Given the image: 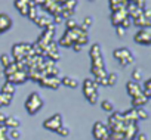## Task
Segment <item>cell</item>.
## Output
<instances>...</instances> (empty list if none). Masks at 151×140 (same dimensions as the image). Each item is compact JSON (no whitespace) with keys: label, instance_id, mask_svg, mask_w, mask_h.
I'll use <instances>...</instances> for the list:
<instances>
[{"label":"cell","instance_id":"cell-27","mask_svg":"<svg viewBox=\"0 0 151 140\" xmlns=\"http://www.w3.org/2000/svg\"><path fill=\"white\" fill-rule=\"evenodd\" d=\"M28 19H31V21H34L37 16H39V8H36V6H31L30 9H28V12H27V15H25Z\"/></svg>","mask_w":151,"mask_h":140},{"label":"cell","instance_id":"cell-30","mask_svg":"<svg viewBox=\"0 0 151 140\" xmlns=\"http://www.w3.org/2000/svg\"><path fill=\"white\" fill-rule=\"evenodd\" d=\"M76 43L80 44V46L88 44V43H89V36H88V34H80V36L77 37V40H76Z\"/></svg>","mask_w":151,"mask_h":140},{"label":"cell","instance_id":"cell-14","mask_svg":"<svg viewBox=\"0 0 151 140\" xmlns=\"http://www.w3.org/2000/svg\"><path fill=\"white\" fill-rule=\"evenodd\" d=\"M12 18L6 14H0V34L12 28Z\"/></svg>","mask_w":151,"mask_h":140},{"label":"cell","instance_id":"cell-10","mask_svg":"<svg viewBox=\"0 0 151 140\" xmlns=\"http://www.w3.org/2000/svg\"><path fill=\"white\" fill-rule=\"evenodd\" d=\"M27 80H28V78H27V72H24V71H17V72H14L12 75H8V77H6V81L11 83V84H14V86H17V84H24Z\"/></svg>","mask_w":151,"mask_h":140},{"label":"cell","instance_id":"cell-47","mask_svg":"<svg viewBox=\"0 0 151 140\" xmlns=\"http://www.w3.org/2000/svg\"><path fill=\"white\" fill-rule=\"evenodd\" d=\"M123 140H126V139H123Z\"/></svg>","mask_w":151,"mask_h":140},{"label":"cell","instance_id":"cell-21","mask_svg":"<svg viewBox=\"0 0 151 140\" xmlns=\"http://www.w3.org/2000/svg\"><path fill=\"white\" fill-rule=\"evenodd\" d=\"M0 92L5 93V95H11V96H14V93H15V86L11 84V83H8V81H5V84L2 86Z\"/></svg>","mask_w":151,"mask_h":140},{"label":"cell","instance_id":"cell-31","mask_svg":"<svg viewBox=\"0 0 151 140\" xmlns=\"http://www.w3.org/2000/svg\"><path fill=\"white\" fill-rule=\"evenodd\" d=\"M0 62H2V65H3V68H5L6 65H9V63L12 62V58H11L8 53H3L2 56H0Z\"/></svg>","mask_w":151,"mask_h":140},{"label":"cell","instance_id":"cell-40","mask_svg":"<svg viewBox=\"0 0 151 140\" xmlns=\"http://www.w3.org/2000/svg\"><path fill=\"white\" fill-rule=\"evenodd\" d=\"M71 47H73V50H74V52H77V53H79V52H82V49H83V46H80V44H77V43H74Z\"/></svg>","mask_w":151,"mask_h":140},{"label":"cell","instance_id":"cell-15","mask_svg":"<svg viewBox=\"0 0 151 140\" xmlns=\"http://www.w3.org/2000/svg\"><path fill=\"white\" fill-rule=\"evenodd\" d=\"M148 97L145 96V95H142V92L138 95V96H135V97H132V108L133 109H136V108H144L147 103H148Z\"/></svg>","mask_w":151,"mask_h":140},{"label":"cell","instance_id":"cell-44","mask_svg":"<svg viewBox=\"0 0 151 140\" xmlns=\"http://www.w3.org/2000/svg\"><path fill=\"white\" fill-rule=\"evenodd\" d=\"M53 2H55V3H58V5H61V6H62V5H64V2H65V0H53Z\"/></svg>","mask_w":151,"mask_h":140},{"label":"cell","instance_id":"cell-20","mask_svg":"<svg viewBox=\"0 0 151 140\" xmlns=\"http://www.w3.org/2000/svg\"><path fill=\"white\" fill-rule=\"evenodd\" d=\"M12 99H14V96H11V95H5V93L0 92V108L9 106V105L12 103Z\"/></svg>","mask_w":151,"mask_h":140},{"label":"cell","instance_id":"cell-38","mask_svg":"<svg viewBox=\"0 0 151 140\" xmlns=\"http://www.w3.org/2000/svg\"><path fill=\"white\" fill-rule=\"evenodd\" d=\"M8 128H6V125L5 124H0V140H3L6 136H8Z\"/></svg>","mask_w":151,"mask_h":140},{"label":"cell","instance_id":"cell-7","mask_svg":"<svg viewBox=\"0 0 151 140\" xmlns=\"http://www.w3.org/2000/svg\"><path fill=\"white\" fill-rule=\"evenodd\" d=\"M59 127H62V115L61 114H53L52 117H49L47 119L43 121V128H46L49 131L56 133V130Z\"/></svg>","mask_w":151,"mask_h":140},{"label":"cell","instance_id":"cell-17","mask_svg":"<svg viewBox=\"0 0 151 140\" xmlns=\"http://www.w3.org/2000/svg\"><path fill=\"white\" fill-rule=\"evenodd\" d=\"M33 22H34L37 27H40V28H43V30H45L49 24H52V19H50L49 16H46V15H39Z\"/></svg>","mask_w":151,"mask_h":140},{"label":"cell","instance_id":"cell-16","mask_svg":"<svg viewBox=\"0 0 151 140\" xmlns=\"http://www.w3.org/2000/svg\"><path fill=\"white\" fill-rule=\"evenodd\" d=\"M61 86H65L68 89H77L79 87V81L77 78H74V77H62L61 78Z\"/></svg>","mask_w":151,"mask_h":140},{"label":"cell","instance_id":"cell-9","mask_svg":"<svg viewBox=\"0 0 151 140\" xmlns=\"http://www.w3.org/2000/svg\"><path fill=\"white\" fill-rule=\"evenodd\" d=\"M39 84L42 87H46V89H50V90H58L59 86H61V80L58 77H45L39 81Z\"/></svg>","mask_w":151,"mask_h":140},{"label":"cell","instance_id":"cell-4","mask_svg":"<svg viewBox=\"0 0 151 140\" xmlns=\"http://www.w3.org/2000/svg\"><path fill=\"white\" fill-rule=\"evenodd\" d=\"M83 95L91 105H95L98 102V84L93 78H86L83 81Z\"/></svg>","mask_w":151,"mask_h":140},{"label":"cell","instance_id":"cell-42","mask_svg":"<svg viewBox=\"0 0 151 140\" xmlns=\"http://www.w3.org/2000/svg\"><path fill=\"white\" fill-rule=\"evenodd\" d=\"M116 28H117V36H119V37H123L124 33H126V30H123L122 27H116Z\"/></svg>","mask_w":151,"mask_h":140},{"label":"cell","instance_id":"cell-26","mask_svg":"<svg viewBox=\"0 0 151 140\" xmlns=\"http://www.w3.org/2000/svg\"><path fill=\"white\" fill-rule=\"evenodd\" d=\"M141 80H142V69L141 68H135L133 72H132V81L141 83Z\"/></svg>","mask_w":151,"mask_h":140},{"label":"cell","instance_id":"cell-35","mask_svg":"<svg viewBox=\"0 0 151 140\" xmlns=\"http://www.w3.org/2000/svg\"><path fill=\"white\" fill-rule=\"evenodd\" d=\"M65 27H67V30H74L76 27H79V24L76 22L73 18H70V19H67V21H65Z\"/></svg>","mask_w":151,"mask_h":140},{"label":"cell","instance_id":"cell-24","mask_svg":"<svg viewBox=\"0 0 151 140\" xmlns=\"http://www.w3.org/2000/svg\"><path fill=\"white\" fill-rule=\"evenodd\" d=\"M101 108H102V111H105V112H114V105H113V102L111 100H102L101 102Z\"/></svg>","mask_w":151,"mask_h":140},{"label":"cell","instance_id":"cell-11","mask_svg":"<svg viewBox=\"0 0 151 140\" xmlns=\"http://www.w3.org/2000/svg\"><path fill=\"white\" fill-rule=\"evenodd\" d=\"M31 6H34V3H33V0H15V8H17V11L21 14V15H27V12H28V9L31 8Z\"/></svg>","mask_w":151,"mask_h":140},{"label":"cell","instance_id":"cell-43","mask_svg":"<svg viewBox=\"0 0 151 140\" xmlns=\"http://www.w3.org/2000/svg\"><path fill=\"white\" fill-rule=\"evenodd\" d=\"M6 114H3V112H0V124H5V121H6Z\"/></svg>","mask_w":151,"mask_h":140},{"label":"cell","instance_id":"cell-19","mask_svg":"<svg viewBox=\"0 0 151 140\" xmlns=\"http://www.w3.org/2000/svg\"><path fill=\"white\" fill-rule=\"evenodd\" d=\"M5 125H6V128L9 130H14V128H18L19 125H21V121L17 118V117H6V121H5Z\"/></svg>","mask_w":151,"mask_h":140},{"label":"cell","instance_id":"cell-18","mask_svg":"<svg viewBox=\"0 0 151 140\" xmlns=\"http://www.w3.org/2000/svg\"><path fill=\"white\" fill-rule=\"evenodd\" d=\"M132 24H133V25H136L138 28H150V27H151V21L145 19L142 15H139L138 18L132 19Z\"/></svg>","mask_w":151,"mask_h":140},{"label":"cell","instance_id":"cell-41","mask_svg":"<svg viewBox=\"0 0 151 140\" xmlns=\"http://www.w3.org/2000/svg\"><path fill=\"white\" fill-rule=\"evenodd\" d=\"M136 140H148V136H147L145 133H138Z\"/></svg>","mask_w":151,"mask_h":140},{"label":"cell","instance_id":"cell-29","mask_svg":"<svg viewBox=\"0 0 151 140\" xmlns=\"http://www.w3.org/2000/svg\"><path fill=\"white\" fill-rule=\"evenodd\" d=\"M135 114H136V118L138 119H148V112L144 108H136L135 109Z\"/></svg>","mask_w":151,"mask_h":140},{"label":"cell","instance_id":"cell-6","mask_svg":"<svg viewBox=\"0 0 151 140\" xmlns=\"http://www.w3.org/2000/svg\"><path fill=\"white\" fill-rule=\"evenodd\" d=\"M110 131H108V127L107 124L101 122V121H96L92 127V136L95 140H107Z\"/></svg>","mask_w":151,"mask_h":140},{"label":"cell","instance_id":"cell-8","mask_svg":"<svg viewBox=\"0 0 151 140\" xmlns=\"http://www.w3.org/2000/svg\"><path fill=\"white\" fill-rule=\"evenodd\" d=\"M133 40L138 44L150 46L151 44V30L150 28H139L136 31V34L133 36Z\"/></svg>","mask_w":151,"mask_h":140},{"label":"cell","instance_id":"cell-39","mask_svg":"<svg viewBox=\"0 0 151 140\" xmlns=\"http://www.w3.org/2000/svg\"><path fill=\"white\" fill-rule=\"evenodd\" d=\"M62 22H64V19H62L61 14H59V15H53V19H52V24H53V25H59V24H62Z\"/></svg>","mask_w":151,"mask_h":140},{"label":"cell","instance_id":"cell-37","mask_svg":"<svg viewBox=\"0 0 151 140\" xmlns=\"http://www.w3.org/2000/svg\"><path fill=\"white\" fill-rule=\"evenodd\" d=\"M130 25H132V19H130L129 16H126V18H124V19L122 21V24H120V27H122L123 30H127V28H129Z\"/></svg>","mask_w":151,"mask_h":140},{"label":"cell","instance_id":"cell-32","mask_svg":"<svg viewBox=\"0 0 151 140\" xmlns=\"http://www.w3.org/2000/svg\"><path fill=\"white\" fill-rule=\"evenodd\" d=\"M74 14H76L74 11H68V9H64V8H62V11H61V16H62V19H70V18H73Z\"/></svg>","mask_w":151,"mask_h":140},{"label":"cell","instance_id":"cell-28","mask_svg":"<svg viewBox=\"0 0 151 140\" xmlns=\"http://www.w3.org/2000/svg\"><path fill=\"white\" fill-rule=\"evenodd\" d=\"M116 83H117V74H116V72L107 74V86H108V87H113Z\"/></svg>","mask_w":151,"mask_h":140},{"label":"cell","instance_id":"cell-46","mask_svg":"<svg viewBox=\"0 0 151 140\" xmlns=\"http://www.w3.org/2000/svg\"><path fill=\"white\" fill-rule=\"evenodd\" d=\"M89 2H93V0H89Z\"/></svg>","mask_w":151,"mask_h":140},{"label":"cell","instance_id":"cell-33","mask_svg":"<svg viewBox=\"0 0 151 140\" xmlns=\"http://www.w3.org/2000/svg\"><path fill=\"white\" fill-rule=\"evenodd\" d=\"M56 133H58L61 137H68V136H70V130H68V127H65V125L59 127V128L56 130Z\"/></svg>","mask_w":151,"mask_h":140},{"label":"cell","instance_id":"cell-45","mask_svg":"<svg viewBox=\"0 0 151 140\" xmlns=\"http://www.w3.org/2000/svg\"><path fill=\"white\" fill-rule=\"evenodd\" d=\"M3 140H11V139H9V137H8V136H6V137H5V139H3Z\"/></svg>","mask_w":151,"mask_h":140},{"label":"cell","instance_id":"cell-1","mask_svg":"<svg viewBox=\"0 0 151 140\" xmlns=\"http://www.w3.org/2000/svg\"><path fill=\"white\" fill-rule=\"evenodd\" d=\"M89 55H91V72L93 75L95 83L98 86H107V69L101 44L93 43L89 50Z\"/></svg>","mask_w":151,"mask_h":140},{"label":"cell","instance_id":"cell-2","mask_svg":"<svg viewBox=\"0 0 151 140\" xmlns=\"http://www.w3.org/2000/svg\"><path fill=\"white\" fill-rule=\"evenodd\" d=\"M43 106H45V99L37 92H33L28 95V97L25 100V109L30 115H36Z\"/></svg>","mask_w":151,"mask_h":140},{"label":"cell","instance_id":"cell-25","mask_svg":"<svg viewBox=\"0 0 151 140\" xmlns=\"http://www.w3.org/2000/svg\"><path fill=\"white\" fill-rule=\"evenodd\" d=\"M64 9H68V11H74L76 12V8H77V0H65L64 5H62Z\"/></svg>","mask_w":151,"mask_h":140},{"label":"cell","instance_id":"cell-34","mask_svg":"<svg viewBox=\"0 0 151 140\" xmlns=\"http://www.w3.org/2000/svg\"><path fill=\"white\" fill-rule=\"evenodd\" d=\"M11 140H17V139H19L21 137V131L18 130V128H14V130H11L9 131V136H8Z\"/></svg>","mask_w":151,"mask_h":140},{"label":"cell","instance_id":"cell-23","mask_svg":"<svg viewBox=\"0 0 151 140\" xmlns=\"http://www.w3.org/2000/svg\"><path fill=\"white\" fill-rule=\"evenodd\" d=\"M142 95H145L148 99L151 97V80L147 78L145 83H144V87H142Z\"/></svg>","mask_w":151,"mask_h":140},{"label":"cell","instance_id":"cell-12","mask_svg":"<svg viewBox=\"0 0 151 140\" xmlns=\"http://www.w3.org/2000/svg\"><path fill=\"white\" fill-rule=\"evenodd\" d=\"M126 16H127V12H126L124 8L120 9V11H114V12H111V24H113L114 27H120L122 21H123Z\"/></svg>","mask_w":151,"mask_h":140},{"label":"cell","instance_id":"cell-13","mask_svg":"<svg viewBox=\"0 0 151 140\" xmlns=\"http://www.w3.org/2000/svg\"><path fill=\"white\" fill-rule=\"evenodd\" d=\"M126 92H127V95L130 96V97H135V96H138L141 92H142V87H141V83H135V81H127V84H126Z\"/></svg>","mask_w":151,"mask_h":140},{"label":"cell","instance_id":"cell-5","mask_svg":"<svg viewBox=\"0 0 151 140\" xmlns=\"http://www.w3.org/2000/svg\"><path fill=\"white\" fill-rule=\"evenodd\" d=\"M113 55L122 66H127V65H132L135 62V56H133L132 50L127 47H119L113 52Z\"/></svg>","mask_w":151,"mask_h":140},{"label":"cell","instance_id":"cell-36","mask_svg":"<svg viewBox=\"0 0 151 140\" xmlns=\"http://www.w3.org/2000/svg\"><path fill=\"white\" fill-rule=\"evenodd\" d=\"M92 24H93V18H92V16H86V18L83 19V22H82V27L88 30L89 27H92Z\"/></svg>","mask_w":151,"mask_h":140},{"label":"cell","instance_id":"cell-22","mask_svg":"<svg viewBox=\"0 0 151 140\" xmlns=\"http://www.w3.org/2000/svg\"><path fill=\"white\" fill-rule=\"evenodd\" d=\"M18 71V68H17V65H15V62L12 60L9 65H6L5 66V69H3V75L5 77H8V75H12L14 72H17Z\"/></svg>","mask_w":151,"mask_h":140},{"label":"cell","instance_id":"cell-3","mask_svg":"<svg viewBox=\"0 0 151 140\" xmlns=\"http://www.w3.org/2000/svg\"><path fill=\"white\" fill-rule=\"evenodd\" d=\"M31 56H34V53H33V46L30 43H17L12 46V58L15 62Z\"/></svg>","mask_w":151,"mask_h":140}]
</instances>
